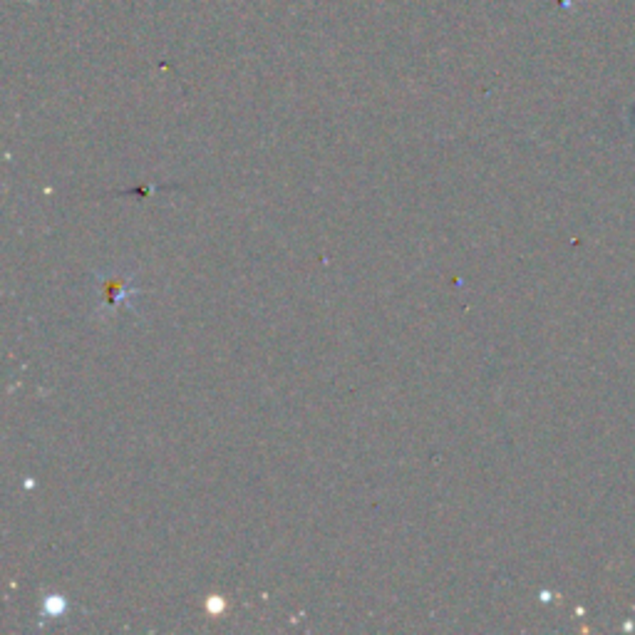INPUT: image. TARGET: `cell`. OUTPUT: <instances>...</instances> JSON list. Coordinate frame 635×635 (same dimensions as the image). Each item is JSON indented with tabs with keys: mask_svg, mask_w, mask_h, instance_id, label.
<instances>
[{
	"mask_svg": "<svg viewBox=\"0 0 635 635\" xmlns=\"http://www.w3.org/2000/svg\"><path fill=\"white\" fill-rule=\"evenodd\" d=\"M97 285V311H119V308H132L134 305V293H136V276L115 268V271H102L95 278Z\"/></svg>",
	"mask_w": 635,
	"mask_h": 635,
	"instance_id": "6da1fadb",
	"label": "cell"
},
{
	"mask_svg": "<svg viewBox=\"0 0 635 635\" xmlns=\"http://www.w3.org/2000/svg\"><path fill=\"white\" fill-rule=\"evenodd\" d=\"M67 610V601L62 596H47L45 598V603H43V613H45L47 618H58V616H62Z\"/></svg>",
	"mask_w": 635,
	"mask_h": 635,
	"instance_id": "7a4b0ae2",
	"label": "cell"
}]
</instances>
